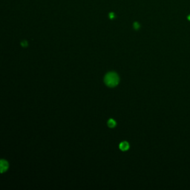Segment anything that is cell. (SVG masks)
<instances>
[{"label":"cell","instance_id":"5","mask_svg":"<svg viewBox=\"0 0 190 190\" xmlns=\"http://www.w3.org/2000/svg\"><path fill=\"white\" fill-rule=\"evenodd\" d=\"M21 45H22V47H24V48L27 47V46H28V42H27V41H22V43H21Z\"/></svg>","mask_w":190,"mask_h":190},{"label":"cell","instance_id":"1","mask_svg":"<svg viewBox=\"0 0 190 190\" xmlns=\"http://www.w3.org/2000/svg\"><path fill=\"white\" fill-rule=\"evenodd\" d=\"M104 81L106 86L110 87V88H114V87L117 86L118 85L119 81H120V78H119V76L116 73L110 72L108 73V74L105 76Z\"/></svg>","mask_w":190,"mask_h":190},{"label":"cell","instance_id":"4","mask_svg":"<svg viewBox=\"0 0 190 190\" xmlns=\"http://www.w3.org/2000/svg\"><path fill=\"white\" fill-rule=\"evenodd\" d=\"M116 122H115V120H114L113 119H110L109 121H108V126H109V127L110 128H114L116 126Z\"/></svg>","mask_w":190,"mask_h":190},{"label":"cell","instance_id":"6","mask_svg":"<svg viewBox=\"0 0 190 190\" xmlns=\"http://www.w3.org/2000/svg\"><path fill=\"white\" fill-rule=\"evenodd\" d=\"M134 28H135L136 29H138V28H139V25H138V23H135V25H134Z\"/></svg>","mask_w":190,"mask_h":190},{"label":"cell","instance_id":"3","mask_svg":"<svg viewBox=\"0 0 190 190\" xmlns=\"http://www.w3.org/2000/svg\"><path fill=\"white\" fill-rule=\"evenodd\" d=\"M119 147H120V150L125 152V151H127L129 149V144L128 142L123 141L120 143V145H119Z\"/></svg>","mask_w":190,"mask_h":190},{"label":"cell","instance_id":"2","mask_svg":"<svg viewBox=\"0 0 190 190\" xmlns=\"http://www.w3.org/2000/svg\"><path fill=\"white\" fill-rule=\"evenodd\" d=\"M8 169V163L5 160H2L1 161V172L3 173Z\"/></svg>","mask_w":190,"mask_h":190},{"label":"cell","instance_id":"7","mask_svg":"<svg viewBox=\"0 0 190 190\" xmlns=\"http://www.w3.org/2000/svg\"><path fill=\"white\" fill-rule=\"evenodd\" d=\"M187 19H189V20L190 21V15H189V16H188V17H187Z\"/></svg>","mask_w":190,"mask_h":190}]
</instances>
